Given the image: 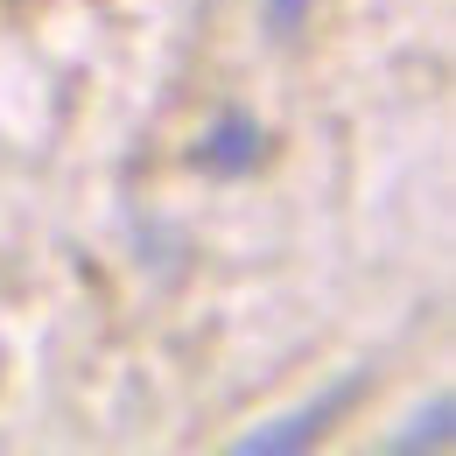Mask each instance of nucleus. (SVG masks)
Wrapping results in <instances>:
<instances>
[{"mask_svg":"<svg viewBox=\"0 0 456 456\" xmlns=\"http://www.w3.org/2000/svg\"><path fill=\"white\" fill-rule=\"evenodd\" d=\"M358 394H365V372H344L338 387H323L309 407H295V414H281V421H267V428L239 436L232 450H239V456H288V450H302V443H316V436H323V428H330Z\"/></svg>","mask_w":456,"mask_h":456,"instance_id":"1","label":"nucleus"},{"mask_svg":"<svg viewBox=\"0 0 456 456\" xmlns=\"http://www.w3.org/2000/svg\"><path fill=\"white\" fill-rule=\"evenodd\" d=\"M253 162H260V119L253 113H225L197 141V169H211V175H239Z\"/></svg>","mask_w":456,"mask_h":456,"instance_id":"2","label":"nucleus"},{"mask_svg":"<svg viewBox=\"0 0 456 456\" xmlns=\"http://www.w3.org/2000/svg\"><path fill=\"white\" fill-rule=\"evenodd\" d=\"M450 421H456V400L436 394V400H428V414H414V421L394 436V450H450Z\"/></svg>","mask_w":456,"mask_h":456,"instance_id":"3","label":"nucleus"},{"mask_svg":"<svg viewBox=\"0 0 456 456\" xmlns=\"http://www.w3.org/2000/svg\"><path fill=\"white\" fill-rule=\"evenodd\" d=\"M309 7H316V0H267V21H274V36H295V28L309 21Z\"/></svg>","mask_w":456,"mask_h":456,"instance_id":"4","label":"nucleus"}]
</instances>
